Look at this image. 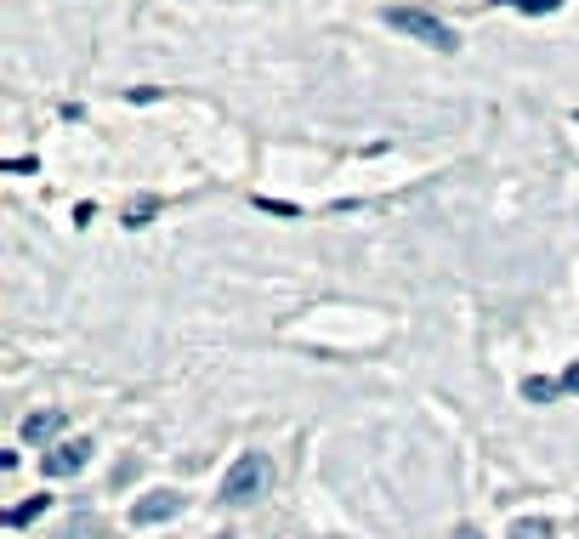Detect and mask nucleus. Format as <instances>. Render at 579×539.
Listing matches in <instances>:
<instances>
[{"instance_id": "1", "label": "nucleus", "mask_w": 579, "mask_h": 539, "mask_svg": "<svg viewBox=\"0 0 579 539\" xmlns=\"http://www.w3.org/2000/svg\"><path fill=\"white\" fill-rule=\"evenodd\" d=\"M273 488V460L267 454H239L228 466V477H222V505H256Z\"/></svg>"}, {"instance_id": "2", "label": "nucleus", "mask_w": 579, "mask_h": 539, "mask_svg": "<svg viewBox=\"0 0 579 539\" xmlns=\"http://www.w3.org/2000/svg\"><path fill=\"white\" fill-rule=\"evenodd\" d=\"M381 18H386V29L421 40V46H438V52H455V46H460L455 29H449L443 18H432V12H421V6H386Z\"/></svg>"}, {"instance_id": "3", "label": "nucleus", "mask_w": 579, "mask_h": 539, "mask_svg": "<svg viewBox=\"0 0 579 539\" xmlns=\"http://www.w3.org/2000/svg\"><path fill=\"white\" fill-rule=\"evenodd\" d=\"M182 494H176V488H154V494H142L137 505H131V522H137V528H154V522H171V517H182Z\"/></svg>"}, {"instance_id": "4", "label": "nucleus", "mask_w": 579, "mask_h": 539, "mask_svg": "<svg viewBox=\"0 0 579 539\" xmlns=\"http://www.w3.org/2000/svg\"><path fill=\"white\" fill-rule=\"evenodd\" d=\"M86 460H91V443L86 437H74V443H57V449L40 454V471H46V477H74Z\"/></svg>"}, {"instance_id": "5", "label": "nucleus", "mask_w": 579, "mask_h": 539, "mask_svg": "<svg viewBox=\"0 0 579 539\" xmlns=\"http://www.w3.org/2000/svg\"><path fill=\"white\" fill-rule=\"evenodd\" d=\"M63 409H35V415L23 420V443H52L57 432H63Z\"/></svg>"}, {"instance_id": "6", "label": "nucleus", "mask_w": 579, "mask_h": 539, "mask_svg": "<svg viewBox=\"0 0 579 539\" xmlns=\"http://www.w3.org/2000/svg\"><path fill=\"white\" fill-rule=\"evenodd\" d=\"M46 494H35V500H23V505H12V511H6V528H12V534H18V528H29V522L35 517H46Z\"/></svg>"}, {"instance_id": "7", "label": "nucleus", "mask_w": 579, "mask_h": 539, "mask_svg": "<svg viewBox=\"0 0 579 539\" xmlns=\"http://www.w3.org/2000/svg\"><path fill=\"white\" fill-rule=\"evenodd\" d=\"M511 539H551V522H545V517H523V522H511Z\"/></svg>"}, {"instance_id": "8", "label": "nucleus", "mask_w": 579, "mask_h": 539, "mask_svg": "<svg viewBox=\"0 0 579 539\" xmlns=\"http://www.w3.org/2000/svg\"><path fill=\"white\" fill-rule=\"evenodd\" d=\"M557 392H562L557 381H523V398H528V403H551Z\"/></svg>"}, {"instance_id": "9", "label": "nucleus", "mask_w": 579, "mask_h": 539, "mask_svg": "<svg viewBox=\"0 0 579 539\" xmlns=\"http://www.w3.org/2000/svg\"><path fill=\"white\" fill-rule=\"evenodd\" d=\"M500 6H517V12H534V18H545V12H557L562 0H500Z\"/></svg>"}, {"instance_id": "10", "label": "nucleus", "mask_w": 579, "mask_h": 539, "mask_svg": "<svg viewBox=\"0 0 579 539\" xmlns=\"http://www.w3.org/2000/svg\"><path fill=\"white\" fill-rule=\"evenodd\" d=\"M97 534H103V522L97 517H74L69 522V539H97Z\"/></svg>"}, {"instance_id": "11", "label": "nucleus", "mask_w": 579, "mask_h": 539, "mask_svg": "<svg viewBox=\"0 0 579 539\" xmlns=\"http://www.w3.org/2000/svg\"><path fill=\"white\" fill-rule=\"evenodd\" d=\"M256 210H273V216H301V210L284 205V199H256Z\"/></svg>"}, {"instance_id": "12", "label": "nucleus", "mask_w": 579, "mask_h": 539, "mask_svg": "<svg viewBox=\"0 0 579 539\" xmlns=\"http://www.w3.org/2000/svg\"><path fill=\"white\" fill-rule=\"evenodd\" d=\"M557 386H562V392H579V364L562 369V381H557Z\"/></svg>"}, {"instance_id": "13", "label": "nucleus", "mask_w": 579, "mask_h": 539, "mask_svg": "<svg viewBox=\"0 0 579 539\" xmlns=\"http://www.w3.org/2000/svg\"><path fill=\"white\" fill-rule=\"evenodd\" d=\"M449 539H483V534H477V528H455Z\"/></svg>"}]
</instances>
